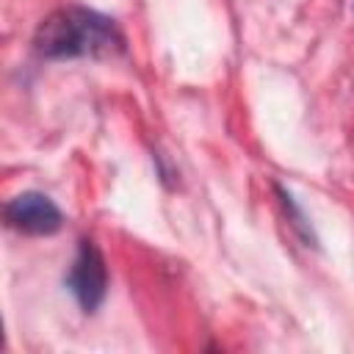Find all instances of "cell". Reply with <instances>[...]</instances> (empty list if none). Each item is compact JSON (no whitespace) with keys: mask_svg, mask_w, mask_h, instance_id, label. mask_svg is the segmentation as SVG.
Returning <instances> with one entry per match:
<instances>
[{"mask_svg":"<svg viewBox=\"0 0 354 354\" xmlns=\"http://www.w3.org/2000/svg\"><path fill=\"white\" fill-rule=\"evenodd\" d=\"M33 47L44 58H108L124 53V36L111 17L94 8L64 6L39 22Z\"/></svg>","mask_w":354,"mask_h":354,"instance_id":"6da1fadb","label":"cell"},{"mask_svg":"<svg viewBox=\"0 0 354 354\" xmlns=\"http://www.w3.org/2000/svg\"><path fill=\"white\" fill-rule=\"evenodd\" d=\"M64 285L69 288V293L75 296V301L80 304L83 313H97L100 304L108 296V266L105 257L100 252V246L91 238H80L77 241V252L75 260L64 277Z\"/></svg>","mask_w":354,"mask_h":354,"instance_id":"7a4b0ae2","label":"cell"},{"mask_svg":"<svg viewBox=\"0 0 354 354\" xmlns=\"http://www.w3.org/2000/svg\"><path fill=\"white\" fill-rule=\"evenodd\" d=\"M3 218L11 230L25 235H55L64 227V213L58 205L39 191H22L6 202Z\"/></svg>","mask_w":354,"mask_h":354,"instance_id":"3957f363","label":"cell"},{"mask_svg":"<svg viewBox=\"0 0 354 354\" xmlns=\"http://www.w3.org/2000/svg\"><path fill=\"white\" fill-rule=\"evenodd\" d=\"M274 194H277V199H279L282 210L288 213V221H290V227H293V230H296V235L304 241V246H313V249H318V235L313 232V227H310V218H307V216H304V210L296 205L293 194H290L288 188H282L279 183H274Z\"/></svg>","mask_w":354,"mask_h":354,"instance_id":"277c9868","label":"cell"}]
</instances>
